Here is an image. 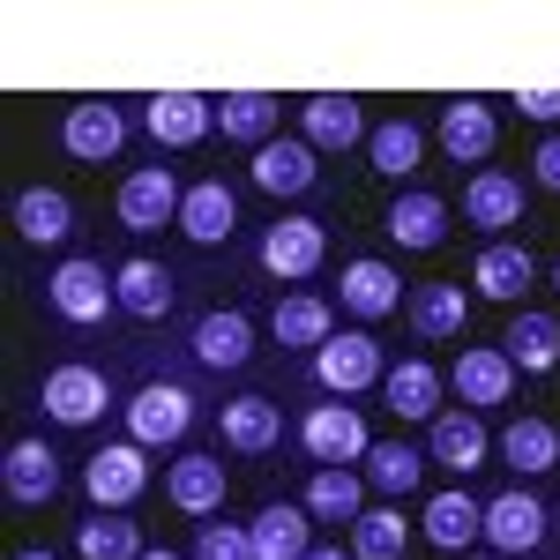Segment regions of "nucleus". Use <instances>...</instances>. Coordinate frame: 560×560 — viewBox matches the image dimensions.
Returning a JSON list of instances; mask_svg holds the SVG:
<instances>
[{
  "label": "nucleus",
  "instance_id": "f257e3e1",
  "mask_svg": "<svg viewBox=\"0 0 560 560\" xmlns=\"http://www.w3.org/2000/svg\"><path fill=\"white\" fill-rule=\"evenodd\" d=\"M45 306H52V322H68V329H105L113 322V269L97 255H68L45 269Z\"/></svg>",
  "mask_w": 560,
  "mask_h": 560
},
{
  "label": "nucleus",
  "instance_id": "f03ea898",
  "mask_svg": "<svg viewBox=\"0 0 560 560\" xmlns=\"http://www.w3.org/2000/svg\"><path fill=\"white\" fill-rule=\"evenodd\" d=\"M255 261L277 284L306 292V277H322V261H329V224H322V217H277V224L261 232Z\"/></svg>",
  "mask_w": 560,
  "mask_h": 560
},
{
  "label": "nucleus",
  "instance_id": "7ed1b4c3",
  "mask_svg": "<svg viewBox=\"0 0 560 560\" xmlns=\"http://www.w3.org/2000/svg\"><path fill=\"white\" fill-rule=\"evenodd\" d=\"M546 530H553V516H546V501L530 493V486H501L493 501H486V553H501V560H523V553H538L546 546Z\"/></svg>",
  "mask_w": 560,
  "mask_h": 560
},
{
  "label": "nucleus",
  "instance_id": "20e7f679",
  "mask_svg": "<svg viewBox=\"0 0 560 560\" xmlns=\"http://www.w3.org/2000/svg\"><path fill=\"white\" fill-rule=\"evenodd\" d=\"M300 448L314 456V471H351V464H366L374 433H366V419L351 404H314L300 419Z\"/></svg>",
  "mask_w": 560,
  "mask_h": 560
},
{
  "label": "nucleus",
  "instance_id": "39448f33",
  "mask_svg": "<svg viewBox=\"0 0 560 560\" xmlns=\"http://www.w3.org/2000/svg\"><path fill=\"white\" fill-rule=\"evenodd\" d=\"M142 486H150V448L142 441H105L83 464V501L113 509V516H128L135 501H142Z\"/></svg>",
  "mask_w": 560,
  "mask_h": 560
},
{
  "label": "nucleus",
  "instance_id": "423d86ee",
  "mask_svg": "<svg viewBox=\"0 0 560 560\" xmlns=\"http://www.w3.org/2000/svg\"><path fill=\"white\" fill-rule=\"evenodd\" d=\"M38 411L52 427H97L105 411H113V382H105V366H52L38 382Z\"/></svg>",
  "mask_w": 560,
  "mask_h": 560
},
{
  "label": "nucleus",
  "instance_id": "0eeeda50",
  "mask_svg": "<svg viewBox=\"0 0 560 560\" xmlns=\"http://www.w3.org/2000/svg\"><path fill=\"white\" fill-rule=\"evenodd\" d=\"M187 427H195V396L179 382H142L128 396V441H142L150 456L173 448V441H187Z\"/></svg>",
  "mask_w": 560,
  "mask_h": 560
},
{
  "label": "nucleus",
  "instance_id": "6e6552de",
  "mask_svg": "<svg viewBox=\"0 0 560 560\" xmlns=\"http://www.w3.org/2000/svg\"><path fill=\"white\" fill-rule=\"evenodd\" d=\"M179 195H187V187L173 179V165H135V173L120 179V195H113V217L150 240V232L179 224Z\"/></svg>",
  "mask_w": 560,
  "mask_h": 560
},
{
  "label": "nucleus",
  "instance_id": "1a4fd4ad",
  "mask_svg": "<svg viewBox=\"0 0 560 560\" xmlns=\"http://www.w3.org/2000/svg\"><path fill=\"white\" fill-rule=\"evenodd\" d=\"M247 179H255L269 202H300V195H314V179H322V150L314 142H292V135H277V142H261L255 158H247Z\"/></svg>",
  "mask_w": 560,
  "mask_h": 560
},
{
  "label": "nucleus",
  "instance_id": "9d476101",
  "mask_svg": "<svg viewBox=\"0 0 560 560\" xmlns=\"http://www.w3.org/2000/svg\"><path fill=\"white\" fill-rule=\"evenodd\" d=\"M52 493H60V456H52V441L15 433L8 456H0V501H8V509H45Z\"/></svg>",
  "mask_w": 560,
  "mask_h": 560
},
{
  "label": "nucleus",
  "instance_id": "9b49d317",
  "mask_svg": "<svg viewBox=\"0 0 560 560\" xmlns=\"http://www.w3.org/2000/svg\"><path fill=\"white\" fill-rule=\"evenodd\" d=\"M382 345L366 337V329H337L329 345L314 351V382L329 388V396H359V388H382Z\"/></svg>",
  "mask_w": 560,
  "mask_h": 560
},
{
  "label": "nucleus",
  "instance_id": "f8f14e48",
  "mask_svg": "<svg viewBox=\"0 0 560 560\" xmlns=\"http://www.w3.org/2000/svg\"><path fill=\"white\" fill-rule=\"evenodd\" d=\"M142 128L158 150H202V135L217 128V105L202 90H158V97H142Z\"/></svg>",
  "mask_w": 560,
  "mask_h": 560
},
{
  "label": "nucleus",
  "instance_id": "ddd939ff",
  "mask_svg": "<svg viewBox=\"0 0 560 560\" xmlns=\"http://www.w3.org/2000/svg\"><path fill=\"white\" fill-rule=\"evenodd\" d=\"M448 388L464 396V411H493V404H509V396L523 388V374H516V359H509L501 345H471V351H456Z\"/></svg>",
  "mask_w": 560,
  "mask_h": 560
},
{
  "label": "nucleus",
  "instance_id": "4468645a",
  "mask_svg": "<svg viewBox=\"0 0 560 560\" xmlns=\"http://www.w3.org/2000/svg\"><path fill=\"white\" fill-rule=\"evenodd\" d=\"M404 300H411V292H404L396 261L359 255V261H345V269H337V306H345L351 322H388Z\"/></svg>",
  "mask_w": 560,
  "mask_h": 560
},
{
  "label": "nucleus",
  "instance_id": "2eb2a0df",
  "mask_svg": "<svg viewBox=\"0 0 560 560\" xmlns=\"http://www.w3.org/2000/svg\"><path fill=\"white\" fill-rule=\"evenodd\" d=\"M60 150H68L75 165H113V158L128 150V113H120V105H105V97L75 105V113L60 120Z\"/></svg>",
  "mask_w": 560,
  "mask_h": 560
},
{
  "label": "nucleus",
  "instance_id": "dca6fc26",
  "mask_svg": "<svg viewBox=\"0 0 560 560\" xmlns=\"http://www.w3.org/2000/svg\"><path fill=\"white\" fill-rule=\"evenodd\" d=\"M187 351L210 366V374H240L255 359V322L240 306H217V314H195L187 322Z\"/></svg>",
  "mask_w": 560,
  "mask_h": 560
},
{
  "label": "nucleus",
  "instance_id": "f3484780",
  "mask_svg": "<svg viewBox=\"0 0 560 560\" xmlns=\"http://www.w3.org/2000/svg\"><path fill=\"white\" fill-rule=\"evenodd\" d=\"M165 493H173V509H179V516L210 523L217 509L232 501V478H224V464H217V456L187 448V456H173V464H165Z\"/></svg>",
  "mask_w": 560,
  "mask_h": 560
},
{
  "label": "nucleus",
  "instance_id": "a211bd4d",
  "mask_svg": "<svg viewBox=\"0 0 560 560\" xmlns=\"http://www.w3.org/2000/svg\"><path fill=\"white\" fill-rule=\"evenodd\" d=\"M217 441L232 448V456H277L284 448V411L269 404V396H232L224 411H217Z\"/></svg>",
  "mask_w": 560,
  "mask_h": 560
},
{
  "label": "nucleus",
  "instance_id": "6ab92c4d",
  "mask_svg": "<svg viewBox=\"0 0 560 560\" xmlns=\"http://www.w3.org/2000/svg\"><path fill=\"white\" fill-rule=\"evenodd\" d=\"M269 337H277V351H314L337 337V300H322V292H284V300L269 306Z\"/></svg>",
  "mask_w": 560,
  "mask_h": 560
},
{
  "label": "nucleus",
  "instance_id": "aec40b11",
  "mask_svg": "<svg viewBox=\"0 0 560 560\" xmlns=\"http://www.w3.org/2000/svg\"><path fill=\"white\" fill-rule=\"evenodd\" d=\"M448 224H456V210H448L433 187H404V195L388 202V240H396L404 255H433V247L448 240Z\"/></svg>",
  "mask_w": 560,
  "mask_h": 560
},
{
  "label": "nucleus",
  "instance_id": "412c9836",
  "mask_svg": "<svg viewBox=\"0 0 560 560\" xmlns=\"http://www.w3.org/2000/svg\"><path fill=\"white\" fill-rule=\"evenodd\" d=\"M8 224L31 240V247H68L75 240V202L60 187H15L8 195Z\"/></svg>",
  "mask_w": 560,
  "mask_h": 560
},
{
  "label": "nucleus",
  "instance_id": "4be33fe9",
  "mask_svg": "<svg viewBox=\"0 0 560 560\" xmlns=\"http://www.w3.org/2000/svg\"><path fill=\"white\" fill-rule=\"evenodd\" d=\"M493 142H501V128H493V105L456 97V105L441 113V158H448V165H471V173H486Z\"/></svg>",
  "mask_w": 560,
  "mask_h": 560
},
{
  "label": "nucleus",
  "instance_id": "5701e85b",
  "mask_svg": "<svg viewBox=\"0 0 560 560\" xmlns=\"http://www.w3.org/2000/svg\"><path fill=\"white\" fill-rule=\"evenodd\" d=\"M232 224H240L232 179H195V187L179 195V232H187L195 247H224V240H232Z\"/></svg>",
  "mask_w": 560,
  "mask_h": 560
},
{
  "label": "nucleus",
  "instance_id": "b1692460",
  "mask_svg": "<svg viewBox=\"0 0 560 560\" xmlns=\"http://www.w3.org/2000/svg\"><path fill=\"white\" fill-rule=\"evenodd\" d=\"M530 210V187L516 173H501V165H486V173L464 179V217H471L478 232H501V224H516Z\"/></svg>",
  "mask_w": 560,
  "mask_h": 560
},
{
  "label": "nucleus",
  "instance_id": "393cba45",
  "mask_svg": "<svg viewBox=\"0 0 560 560\" xmlns=\"http://www.w3.org/2000/svg\"><path fill=\"white\" fill-rule=\"evenodd\" d=\"M419 530H427L441 553H478V530H486V501L478 493H433L427 501V516H419Z\"/></svg>",
  "mask_w": 560,
  "mask_h": 560
},
{
  "label": "nucleus",
  "instance_id": "a878e982",
  "mask_svg": "<svg viewBox=\"0 0 560 560\" xmlns=\"http://www.w3.org/2000/svg\"><path fill=\"white\" fill-rule=\"evenodd\" d=\"M113 300H120V314L128 322H165L173 314V269L165 261H120L113 269Z\"/></svg>",
  "mask_w": 560,
  "mask_h": 560
},
{
  "label": "nucleus",
  "instance_id": "bb28decb",
  "mask_svg": "<svg viewBox=\"0 0 560 560\" xmlns=\"http://www.w3.org/2000/svg\"><path fill=\"white\" fill-rule=\"evenodd\" d=\"M277 113H284V105H277L269 90H232V97H217V135L255 158L261 142H277Z\"/></svg>",
  "mask_w": 560,
  "mask_h": 560
},
{
  "label": "nucleus",
  "instance_id": "cd10ccee",
  "mask_svg": "<svg viewBox=\"0 0 560 560\" xmlns=\"http://www.w3.org/2000/svg\"><path fill=\"white\" fill-rule=\"evenodd\" d=\"M404 314H411V337H419V345H448V337H464L471 300H464V284H419V292L404 300Z\"/></svg>",
  "mask_w": 560,
  "mask_h": 560
},
{
  "label": "nucleus",
  "instance_id": "c85d7f7f",
  "mask_svg": "<svg viewBox=\"0 0 560 560\" xmlns=\"http://www.w3.org/2000/svg\"><path fill=\"white\" fill-rule=\"evenodd\" d=\"M382 396H388V411L411 419V427H419V419H427V427L441 419V374H433L427 359H396L382 374Z\"/></svg>",
  "mask_w": 560,
  "mask_h": 560
},
{
  "label": "nucleus",
  "instance_id": "c756f323",
  "mask_svg": "<svg viewBox=\"0 0 560 560\" xmlns=\"http://www.w3.org/2000/svg\"><path fill=\"white\" fill-rule=\"evenodd\" d=\"M359 478H366V493H382V501H404V493H419V478H427V456H419L411 441H374V448H366V464H359Z\"/></svg>",
  "mask_w": 560,
  "mask_h": 560
},
{
  "label": "nucleus",
  "instance_id": "7c9ffc66",
  "mask_svg": "<svg viewBox=\"0 0 560 560\" xmlns=\"http://www.w3.org/2000/svg\"><path fill=\"white\" fill-rule=\"evenodd\" d=\"M300 128H306V142H322V158H337L351 142H366V113H359V97H306Z\"/></svg>",
  "mask_w": 560,
  "mask_h": 560
},
{
  "label": "nucleus",
  "instance_id": "2f4dec72",
  "mask_svg": "<svg viewBox=\"0 0 560 560\" xmlns=\"http://www.w3.org/2000/svg\"><path fill=\"white\" fill-rule=\"evenodd\" d=\"M530 277H538V255H523V247H509V240H486L478 261H471V284L486 292V300H523Z\"/></svg>",
  "mask_w": 560,
  "mask_h": 560
},
{
  "label": "nucleus",
  "instance_id": "473e14b6",
  "mask_svg": "<svg viewBox=\"0 0 560 560\" xmlns=\"http://www.w3.org/2000/svg\"><path fill=\"white\" fill-rule=\"evenodd\" d=\"M68 546H75V560H142V553H150V546H142V530H135L128 516H113V509L75 516Z\"/></svg>",
  "mask_w": 560,
  "mask_h": 560
},
{
  "label": "nucleus",
  "instance_id": "72a5a7b5",
  "mask_svg": "<svg viewBox=\"0 0 560 560\" xmlns=\"http://www.w3.org/2000/svg\"><path fill=\"white\" fill-rule=\"evenodd\" d=\"M306 523H314V516H306L300 501H269V509L247 523L255 560H306V546H314V538H306Z\"/></svg>",
  "mask_w": 560,
  "mask_h": 560
},
{
  "label": "nucleus",
  "instance_id": "f704fd0d",
  "mask_svg": "<svg viewBox=\"0 0 560 560\" xmlns=\"http://www.w3.org/2000/svg\"><path fill=\"white\" fill-rule=\"evenodd\" d=\"M501 351L516 359V374H553L560 366V314H516L509 322V337H501Z\"/></svg>",
  "mask_w": 560,
  "mask_h": 560
},
{
  "label": "nucleus",
  "instance_id": "c9c22d12",
  "mask_svg": "<svg viewBox=\"0 0 560 560\" xmlns=\"http://www.w3.org/2000/svg\"><path fill=\"white\" fill-rule=\"evenodd\" d=\"M501 464L516 478H546L560 464V427H546V419H509L501 427Z\"/></svg>",
  "mask_w": 560,
  "mask_h": 560
},
{
  "label": "nucleus",
  "instance_id": "e433bc0d",
  "mask_svg": "<svg viewBox=\"0 0 560 560\" xmlns=\"http://www.w3.org/2000/svg\"><path fill=\"white\" fill-rule=\"evenodd\" d=\"M300 509L314 523H359L366 516V478L359 471H314L300 493Z\"/></svg>",
  "mask_w": 560,
  "mask_h": 560
},
{
  "label": "nucleus",
  "instance_id": "4c0bfd02",
  "mask_svg": "<svg viewBox=\"0 0 560 560\" xmlns=\"http://www.w3.org/2000/svg\"><path fill=\"white\" fill-rule=\"evenodd\" d=\"M427 456L448 464V471H478L486 464V427H478L471 411H441L433 433H427Z\"/></svg>",
  "mask_w": 560,
  "mask_h": 560
},
{
  "label": "nucleus",
  "instance_id": "58836bf2",
  "mask_svg": "<svg viewBox=\"0 0 560 560\" xmlns=\"http://www.w3.org/2000/svg\"><path fill=\"white\" fill-rule=\"evenodd\" d=\"M366 165L382 179H411L427 165V135L411 128V120H382V128L366 135Z\"/></svg>",
  "mask_w": 560,
  "mask_h": 560
},
{
  "label": "nucleus",
  "instance_id": "ea45409f",
  "mask_svg": "<svg viewBox=\"0 0 560 560\" xmlns=\"http://www.w3.org/2000/svg\"><path fill=\"white\" fill-rule=\"evenodd\" d=\"M404 546H411V523L396 516L388 501L351 523V560H404Z\"/></svg>",
  "mask_w": 560,
  "mask_h": 560
},
{
  "label": "nucleus",
  "instance_id": "a19ab883",
  "mask_svg": "<svg viewBox=\"0 0 560 560\" xmlns=\"http://www.w3.org/2000/svg\"><path fill=\"white\" fill-rule=\"evenodd\" d=\"M187 560H255V538L240 530V523H202L195 530V546H187Z\"/></svg>",
  "mask_w": 560,
  "mask_h": 560
},
{
  "label": "nucleus",
  "instance_id": "79ce46f5",
  "mask_svg": "<svg viewBox=\"0 0 560 560\" xmlns=\"http://www.w3.org/2000/svg\"><path fill=\"white\" fill-rule=\"evenodd\" d=\"M516 113L538 120V128H560V83H523L516 90Z\"/></svg>",
  "mask_w": 560,
  "mask_h": 560
},
{
  "label": "nucleus",
  "instance_id": "37998d69",
  "mask_svg": "<svg viewBox=\"0 0 560 560\" xmlns=\"http://www.w3.org/2000/svg\"><path fill=\"white\" fill-rule=\"evenodd\" d=\"M530 173H538V187H553V195H560V128L530 150Z\"/></svg>",
  "mask_w": 560,
  "mask_h": 560
},
{
  "label": "nucleus",
  "instance_id": "c03bdc74",
  "mask_svg": "<svg viewBox=\"0 0 560 560\" xmlns=\"http://www.w3.org/2000/svg\"><path fill=\"white\" fill-rule=\"evenodd\" d=\"M306 560H351V546H306Z\"/></svg>",
  "mask_w": 560,
  "mask_h": 560
},
{
  "label": "nucleus",
  "instance_id": "a18cd8bd",
  "mask_svg": "<svg viewBox=\"0 0 560 560\" xmlns=\"http://www.w3.org/2000/svg\"><path fill=\"white\" fill-rule=\"evenodd\" d=\"M8 560H60V553H45V546H23V553H8Z\"/></svg>",
  "mask_w": 560,
  "mask_h": 560
},
{
  "label": "nucleus",
  "instance_id": "49530a36",
  "mask_svg": "<svg viewBox=\"0 0 560 560\" xmlns=\"http://www.w3.org/2000/svg\"><path fill=\"white\" fill-rule=\"evenodd\" d=\"M142 560H187V553H173V546H150V553H142Z\"/></svg>",
  "mask_w": 560,
  "mask_h": 560
},
{
  "label": "nucleus",
  "instance_id": "de8ad7c7",
  "mask_svg": "<svg viewBox=\"0 0 560 560\" xmlns=\"http://www.w3.org/2000/svg\"><path fill=\"white\" fill-rule=\"evenodd\" d=\"M464 560H501V553H464Z\"/></svg>",
  "mask_w": 560,
  "mask_h": 560
},
{
  "label": "nucleus",
  "instance_id": "09e8293b",
  "mask_svg": "<svg viewBox=\"0 0 560 560\" xmlns=\"http://www.w3.org/2000/svg\"><path fill=\"white\" fill-rule=\"evenodd\" d=\"M553 292H560V261H553Z\"/></svg>",
  "mask_w": 560,
  "mask_h": 560
},
{
  "label": "nucleus",
  "instance_id": "8fccbe9b",
  "mask_svg": "<svg viewBox=\"0 0 560 560\" xmlns=\"http://www.w3.org/2000/svg\"><path fill=\"white\" fill-rule=\"evenodd\" d=\"M553 523H560V516H553Z\"/></svg>",
  "mask_w": 560,
  "mask_h": 560
}]
</instances>
